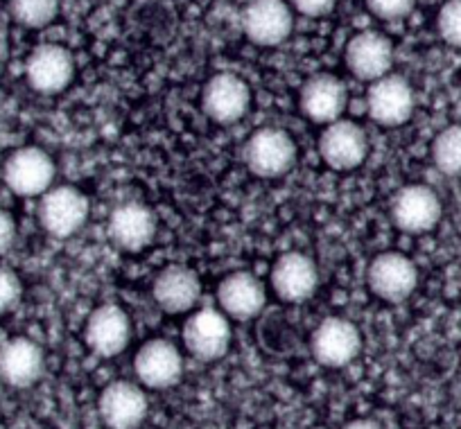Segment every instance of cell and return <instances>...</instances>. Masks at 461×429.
I'll return each instance as SVG.
<instances>
[{
	"instance_id": "obj_1",
	"label": "cell",
	"mask_w": 461,
	"mask_h": 429,
	"mask_svg": "<svg viewBox=\"0 0 461 429\" xmlns=\"http://www.w3.org/2000/svg\"><path fill=\"white\" fill-rule=\"evenodd\" d=\"M245 161L247 167L260 179H276L294 165L296 145L285 130L263 127L247 140Z\"/></svg>"
},
{
	"instance_id": "obj_2",
	"label": "cell",
	"mask_w": 461,
	"mask_h": 429,
	"mask_svg": "<svg viewBox=\"0 0 461 429\" xmlns=\"http://www.w3.org/2000/svg\"><path fill=\"white\" fill-rule=\"evenodd\" d=\"M88 199L82 190L73 185H59L41 194L39 203V222L52 237L75 236L86 224Z\"/></svg>"
},
{
	"instance_id": "obj_3",
	"label": "cell",
	"mask_w": 461,
	"mask_h": 429,
	"mask_svg": "<svg viewBox=\"0 0 461 429\" xmlns=\"http://www.w3.org/2000/svg\"><path fill=\"white\" fill-rule=\"evenodd\" d=\"M366 282L378 299L387 303H402L414 294L419 285V269L407 255L398 251H384L371 260Z\"/></svg>"
},
{
	"instance_id": "obj_4",
	"label": "cell",
	"mask_w": 461,
	"mask_h": 429,
	"mask_svg": "<svg viewBox=\"0 0 461 429\" xmlns=\"http://www.w3.org/2000/svg\"><path fill=\"white\" fill-rule=\"evenodd\" d=\"M310 346L319 364L328 369H341L360 355L362 335L348 318L330 317L314 328Z\"/></svg>"
},
{
	"instance_id": "obj_5",
	"label": "cell",
	"mask_w": 461,
	"mask_h": 429,
	"mask_svg": "<svg viewBox=\"0 0 461 429\" xmlns=\"http://www.w3.org/2000/svg\"><path fill=\"white\" fill-rule=\"evenodd\" d=\"M202 106L211 121L220 125H236L251 106L249 84L233 73H217L202 91Z\"/></svg>"
},
{
	"instance_id": "obj_6",
	"label": "cell",
	"mask_w": 461,
	"mask_h": 429,
	"mask_svg": "<svg viewBox=\"0 0 461 429\" xmlns=\"http://www.w3.org/2000/svg\"><path fill=\"white\" fill-rule=\"evenodd\" d=\"M3 176L12 192L21 197H37L50 190L55 179V161L41 147H21L7 156Z\"/></svg>"
},
{
	"instance_id": "obj_7",
	"label": "cell",
	"mask_w": 461,
	"mask_h": 429,
	"mask_svg": "<svg viewBox=\"0 0 461 429\" xmlns=\"http://www.w3.org/2000/svg\"><path fill=\"white\" fill-rule=\"evenodd\" d=\"M441 199L428 185H405L393 194L392 222L410 236L432 231L441 219Z\"/></svg>"
},
{
	"instance_id": "obj_8",
	"label": "cell",
	"mask_w": 461,
	"mask_h": 429,
	"mask_svg": "<svg viewBox=\"0 0 461 429\" xmlns=\"http://www.w3.org/2000/svg\"><path fill=\"white\" fill-rule=\"evenodd\" d=\"M25 77L30 86L43 95H57L66 91L75 77V59L68 48L59 43H43L34 48L25 64Z\"/></svg>"
},
{
	"instance_id": "obj_9",
	"label": "cell",
	"mask_w": 461,
	"mask_h": 429,
	"mask_svg": "<svg viewBox=\"0 0 461 429\" xmlns=\"http://www.w3.org/2000/svg\"><path fill=\"white\" fill-rule=\"evenodd\" d=\"M366 109L378 125H405L414 113V88L402 75H384L366 93Z\"/></svg>"
},
{
	"instance_id": "obj_10",
	"label": "cell",
	"mask_w": 461,
	"mask_h": 429,
	"mask_svg": "<svg viewBox=\"0 0 461 429\" xmlns=\"http://www.w3.org/2000/svg\"><path fill=\"white\" fill-rule=\"evenodd\" d=\"M294 28V16L285 0H251L242 12V30L256 46H281Z\"/></svg>"
},
{
	"instance_id": "obj_11",
	"label": "cell",
	"mask_w": 461,
	"mask_h": 429,
	"mask_svg": "<svg viewBox=\"0 0 461 429\" xmlns=\"http://www.w3.org/2000/svg\"><path fill=\"white\" fill-rule=\"evenodd\" d=\"M131 339L130 314L115 303H104L91 312L84 328V342L95 355H121Z\"/></svg>"
},
{
	"instance_id": "obj_12",
	"label": "cell",
	"mask_w": 461,
	"mask_h": 429,
	"mask_svg": "<svg viewBox=\"0 0 461 429\" xmlns=\"http://www.w3.org/2000/svg\"><path fill=\"white\" fill-rule=\"evenodd\" d=\"M369 139L365 130L351 121H335L326 125L319 139V154L332 170H356L365 163Z\"/></svg>"
},
{
	"instance_id": "obj_13",
	"label": "cell",
	"mask_w": 461,
	"mask_h": 429,
	"mask_svg": "<svg viewBox=\"0 0 461 429\" xmlns=\"http://www.w3.org/2000/svg\"><path fill=\"white\" fill-rule=\"evenodd\" d=\"M184 344L197 360H221L230 346L229 321L217 309H199L184 324Z\"/></svg>"
},
{
	"instance_id": "obj_14",
	"label": "cell",
	"mask_w": 461,
	"mask_h": 429,
	"mask_svg": "<svg viewBox=\"0 0 461 429\" xmlns=\"http://www.w3.org/2000/svg\"><path fill=\"white\" fill-rule=\"evenodd\" d=\"M134 373L145 387L170 389L184 373V357L167 339H149L136 353Z\"/></svg>"
},
{
	"instance_id": "obj_15",
	"label": "cell",
	"mask_w": 461,
	"mask_h": 429,
	"mask_svg": "<svg viewBox=\"0 0 461 429\" xmlns=\"http://www.w3.org/2000/svg\"><path fill=\"white\" fill-rule=\"evenodd\" d=\"M157 236V219L148 206L127 201L115 208L109 218V237L115 246L127 254H136L152 245Z\"/></svg>"
},
{
	"instance_id": "obj_16",
	"label": "cell",
	"mask_w": 461,
	"mask_h": 429,
	"mask_svg": "<svg viewBox=\"0 0 461 429\" xmlns=\"http://www.w3.org/2000/svg\"><path fill=\"white\" fill-rule=\"evenodd\" d=\"M148 409V396L134 382H111L100 396L102 423L109 429H136Z\"/></svg>"
},
{
	"instance_id": "obj_17",
	"label": "cell",
	"mask_w": 461,
	"mask_h": 429,
	"mask_svg": "<svg viewBox=\"0 0 461 429\" xmlns=\"http://www.w3.org/2000/svg\"><path fill=\"white\" fill-rule=\"evenodd\" d=\"M346 66L356 77L366 79V82L384 77L393 66L392 41L374 30L356 34L346 46Z\"/></svg>"
},
{
	"instance_id": "obj_18",
	"label": "cell",
	"mask_w": 461,
	"mask_h": 429,
	"mask_svg": "<svg viewBox=\"0 0 461 429\" xmlns=\"http://www.w3.org/2000/svg\"><path fill=\"white\" fill-rule=\"evenodd\" d=\"M319 272L312 260L301 251L283 254L272 267V287L287 303H303L317 291Z\"/></svg>"
},
{
	"instance_id": "obj_19",
	"label": "cell",
	"mask_w": 461,
	"mask_h": 429,
	"mask_svg": "<svg viewBox=\"0 0 461 429\" xmlns=\"http://www.w3.org/2000/svg\"><path fill=\"white\" fill-rule=\"evenodd\" d=\"M348 102L344 82L335 75H314L303 84L301 91V112L319 125H330L339 121Z\"/></svg>"
},
{
	"instance_id": "obj_20",
	"label": "cell",
	"mask_w": 461,
	"mask_h": 429,
	"mask_svg": "<svg viewBox=\"0 0 461 429\" xmlns=\"http://www.w3.org/2000/svg\"><path fill=\"white\" fill-rule=\"evenodd\" d=\"M152 296L163 312H190L202 296V281L193 269L184 264H170L154 278Z\"/></svg>"
},
{
	"instance_id": "obj_21",
	"label": "cell",
	"mask_w": 461,
	"mask_h": 429,
	"mask_svg": "<svg viewBox=\"0 0 461 429\" xmlns=\"http://www.w3.org/2000/svg\"><path fill=\"white\" fill-rule=\"evenodd\" d=\"M43 351L28 337H14L0 346V378L14 389H28L43 375Z\"/></svg>"
},
{
	"instance_id": "obj_22",
	"label": "cell",
	"mask_w": 461,
	"mask_h": 429,
	"mask_svg": "<svg viewBox=\"0 0 461 429\" xmlns=\"http://www.w3.org/2000/svg\"><path fill=\"white\" fill-rule=\"evenodd\" d=\"M217 300L226 317L249 321L265 308V287L254 273H229L217 287Z\"/></svg>"
},
{
	"instance_id": "obj_23",
	"label": "cell",
	"mask_w": 461,
	"mask_h": 429,
	"mask_svg": "<svg viewBox=\"0 0 461 429\" xmlns=\"http://www.w3.org/2000/svg\"><path fill=\"white\" fill-rule=\"evenodd\" d=\"M432 161L447 176L461 174V125H450L432 143Z\"/></svg>"
},
{
	"instance_id": "obj_24",
	"label": "cell",
	"mask_w": 461,
	"mask_h": 429,
	"mask_svg": "<svg viewBox=\"0 0 461 429\" xmlns=\"http://www.w3.org/2000/svg\"><path fill=\"white\" fill-rule=\"evenodd\" d=\"M10 12L23 28H46L59 14V0H10Z\"/></svg>"
},
{
	"instance_id": "obj_25",
	"label": "cell",
	"mask_w": 461,
	"mask_h": 429,
	"mask_svg": "<svg viewBox=\"0 0 461 429\" xmlns=\"http://www.w3.org/2000/svg\"><path fill=\"white\" fill-rule=\"evenodd\" d=\"M437 28L447 46L461 48V0H447L438 10Z\"/></svg>"
},
{
	"instance_id": "obj_26",
	"label": "cell",
	"mask_w": 461,
	"mask_h": 429,
	"mask_svg": "<svg viewBox=\"0 0 461 429\" xmlns=\"http://www.w3.org/2000/svg\"><path fill=\"white\" fill-rule=\"evenodd\" d=\"M23 296V285L21 278L12 269L0 267V314H7L19 305Z\"/></svg>"
},
{
	"instance_id": "obj_27",
	"label": "cell",
	"mask_w": 461,
	"mask_h": 429,
	"mask_svg": "<svg viewBox=\"0 0 461 429\" xmlns=\"http://www.w3.org/2000/svg\"><path fill=\"white\" fill-rule=\"evenodd\" d=\"M414 5L416 0H366V7L383 21L405 19Z\"/></svg>"
},
{
	"instance_id": "obj_28",
	"label": "cell",
	"mask_w": 461,
	"mask_h": 429,
	"mask_svg": "<svg viewBox=\"0 0 461 429\" xmlns=\"http://www.w3.org/2000/svg\"><path fill=\"white\" fill-rule=\"evenodd\" d=\"M335 3L337 0H292V5L296 7V12H301L305 16H312V19L330 14Z\"/></svg>"
},
{
	"instance_id": "obj_29",
	"label": "cell",
	"mask_w": 461,
	"mask_h": 429,
	"mask_svg": "<svg viewBox=\"0 0 461 429\" xmlns=\"http://www.w3.org/2000/svg\"><path fill=\"white\" fill-rule=\"evenodd\" d=\"M16 240V224L7 210L0 208V255L7 254Z\"/></svg>"
},
{
	"instance_id": "obj_30",
	"label": "cell",
	"mask_w": 461,
	"mask_h": 429,
	"mask_svg": "<svg viewBox=\"0 0 461 429\" xmlns=\"http://www.w3.org/2000/svg\"><path fill=\"white\" fill-rule=\"evenodd\" d=\"M341 429H383L378 423H374V420H366V418H360V420H353V423L344 425Z\"/></svg>"
}]
</instances>
